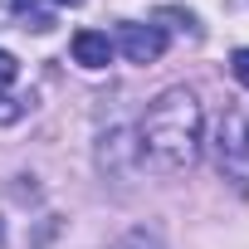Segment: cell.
<instances>
[{
    "instance_id": "cell-1",
    "label": "cell",
    "mask_w": 249,
    "mask_h": 249,
    "mask_svg": "<svg viewBox=\"0 0 249 249\" xmlns=\"http://www.w3.org/2000/svg\"><path fill=\"white\" fill-rule=\"evenodd\" d=\"M137 147L157 171H186L205 147V112L191 88H166L147 103Z\"/></svg>"
},
{
    "instance_id": "cell-2",
    "label": "cell",
    "mask_w": 249,
    "mask_h": 249,
    "mask_svg": "<svg viewBox=\"0 0 249 249\" xmlns=\"http://www.w3.org/2000/svg\"><path fill=\"white\" fill-rule=\"evenodd\" d=\"M215 157L230 176H249V117L239 107H225L215 122Z\"/></svg>"
},
{
    "instance_id": "cell-3",
    "label": "cell",
    "mask_w": 249,
    "mask_h": 249,
    "mask_svg": "<svg viewBox=\"0 0 249 249\" xmlns=\"http://www.w3.org/2000/svg\"><path fill=\"white\" fill-rule=\"evenodd\" d=\"M112 49H122L127 64H157L166 49V35H161V25H122Z\"/></svg>"
},
{
    "instance_id": "cell-4",
    "label": "cell",
    "mask_w": 249,
    "mask_h": 249,
    "mask_svg": "<svg viewBox=\"0 0 249 249\" xmlns=\"http://www.w3.org/2000/svg\"><path fill=\"white\" fill-rule=\"evenodd\" d=\"M69 49H73V64H83V69H107V59H112V39L103 30H78Z\"/></svg>"
},
{
    "instance_id": "cell-5",
    "label": "cell",
    "mask_w": 249,
    "mask_h": 249,
    "mask_svg": "<svg viewBox=\"0 0 249 249\" xmlns=\"http://www.w3.org/2000/svg\"><path fill=\"white\" fill-rule=\"evenodd\" d=\"M15 78H20V59H15L10 49H0V93H5Z\"/></svg>"
},
{
    "instance_id": "cell-6",
    "label": "cell",
    "mask_w": 249,
    "mask_h": 249,
    "mask_svg": "<svg viewBox=\"0 0 249 249\" xmlns=\"http://www.w3.org/2000/svg\"><path fill=\"white\" fill-rule=\"evenodd\" d=\"M230 73L249 88V49H234V59H230Z\"/></svg>"
},
{
    "instance_id": "cell-7",
    "label": "cell",
    "mask_w": 249,
    "mask_h": 249,
    "mask_svg": "<svg viewBox=\"0 0 249 249\" xmlns=\"http://www.w3.org/2000/svg\"><path fill=\"white\" fill-rule=\"evenodd\" d=\"M54 5H83V0H54Z\"/></svg>"
}]
</instances>
